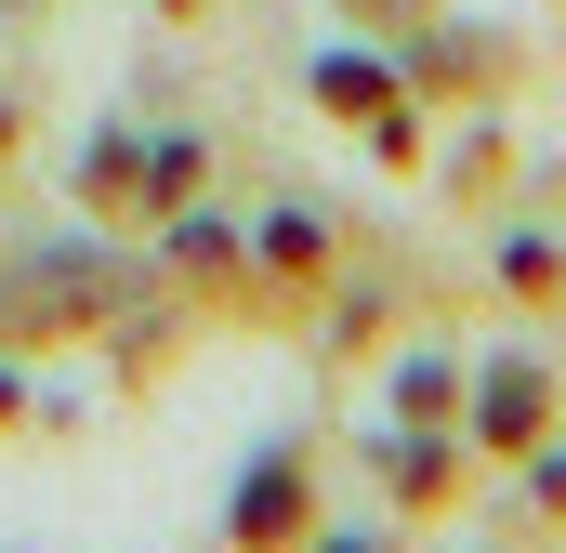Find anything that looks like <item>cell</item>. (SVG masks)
<instances>
[{"mask_svg":"<svg viewBox=\"0 0 566 553\" xmlns=\"http://www.w3.org/2000/svg\"><path fill=\"white\" fill-rule=\"evenodd\" d=\"M527 421H541V369H501L488 383V435H527Z\"/></svg>","mask_w":566,"mask_h":553,"instance_id":"6da1fadb","label":"cell"}]
</instances>
